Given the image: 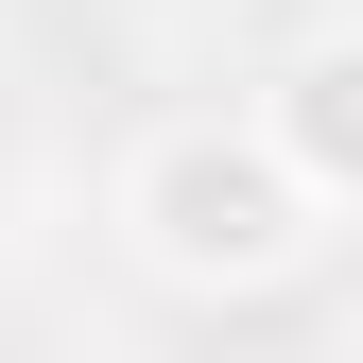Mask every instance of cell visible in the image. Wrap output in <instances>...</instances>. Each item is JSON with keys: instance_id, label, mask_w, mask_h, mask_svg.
I'll return each instance as SVG.
<instances>
[{"instance_id": "cell-3", "label": "cell", "mask_w": 363, "mask_h": 363, "mask_svg": "<svg viewBox=\"0 0 363 363\" xmlns=\"http://www.w3.org/2000/svg\"><path fill=\"white\" fill-rule=\"evenodd\" d=\"M346 35H363V0H346Z\"/></svg>"}, {"instance_id": "cell-2", "label": "cell", "mask_w": 363, "mask_h": 363, "mask_svg": "<svg viewBox=\"0 0 363 363\" xmlns=\"http://www.w3.org/2000/svg\"><path fill=\"white\" fill-rule=\"evenodd\" d=\"M259 139L294 156V191L311 208H363V35H294L277 69H259Z\"/></svg>"}, {"instance_id": "cell-1", "label": "cell", "mask_w": 363, "mask_h": 363, "mask_svg": "<svg viewBox=\"0 0 363 363\" xmlns=\"http://www.w3.org/2000/svg\"><path fill=\"white\" fill-rule=\"evenodd\" d=\"M121 242H139V277H173V294H277L294 259H311V208L294 191V156L259 139V104L225 121V104H191V121H156L139 156H121Z\"/></svg>"}, {"instance_id": "cell-4", "label": "cell", "mask_w": 363, "mask_h": 363, "mask_svg": "<svg viewBox=\"0 0 363 363\" xmlns=\"http://www.w3.org/2000/svg\"><path fill=\"white\" fill-rule=\"evenodd\" d=\"M346 363H363V346H346Z\"/></svg>"}]
</instances>
